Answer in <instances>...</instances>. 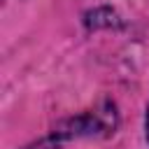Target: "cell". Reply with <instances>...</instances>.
<instances>
[{
    "label": "cell",
    "instance_id": "1",
    "mask_svg": "<svg viewBox=\"0 0 149 149\" xmlns=\"http://www.w3.org/2000/svg\"><path fill=\"white\" fill-rule=\"evenodd\" d=\"M147 142H149V107H147Z\"/></svg>",
    "mask_w": 149,
    "mask_h": 149
}]
</instances>
